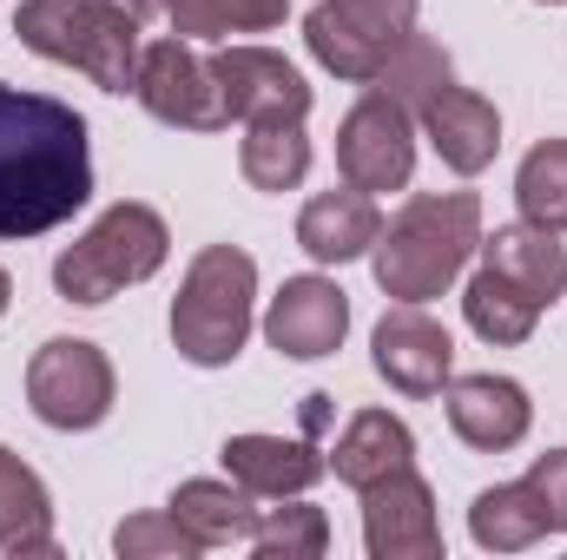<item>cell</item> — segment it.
<instances>
[{"instance_id": "6da1fadb", "label": "cell", "mask_w": 567, "mask_h": 560, "mask_svg": "<svg viewBox=\"0 0 567 560\" xmlns=\"http://www.w3.org/2000/svg\"><path fill=\"white\" fill-rule=\"evenodd\" d=\"M93 198V139L86 120L53 100L0 80V238L60 231Z\"/></svg>"}, {"instance_id": "7a4b0ae2", "label": "cell", "mask_w": 567, "mask_h": 560, "mask_svg": "<svg viewBox=\"0 0 567 560\" xmlns=\"http://www.w3.org/2000/svg\"><path fill=\"white\" fill-rule=\"evenodd\" d=\"M482 251L475 191H416L370 245V271L390 303H435Z\"/></svg>"}, {"instance_id": "3957f363", "label": "cell", "mask_w": 567, "mask_h": 560, "mask_svg": "<svg viewBox=\"0 0 567 560\" xmlns=\"http://www.w3.org/2000/svg\"><path fill=\"white\" fill-rule=\"evenodd\" d=\"M258 330V258L238 245H205L172 297V350L192 370H231Z\"/></svg>"}, {"instance_id": "277c9868", "label": "cell", "mask_w": 567, "mask_h": 560, "mask_svg": "<svg viewBox=\"0 0 567 560\" xmlns=\"http://www.w3.org/2000/svg\"><path fill=\"white\" fill-rule=\"evenodd\" d=\"M165 258H172V231H165V218L140 205V198H120V205H106L60 258H53V290L66 297V303H113L120 290H133V283L158 278L165 271Z\"/></svg>"}, {"instance_id": "5b68a950", "label": "cell", "mask_w": 567, "mask_h": 560, "mask_svg": "<svg viewBox=\"0 0 567 560\" xmlns=\"http://www.w3.org/2000/svg\"><path fill=\"white\" fill-rule=\"evenodd\" d=\"M120 403V376H113V356L86 336H47L27 363V409L60 428V435H86L113 416Z\"/></svg>"}, {"instance_id": "8992f818", "label": "cell", "mask_w": 567, "mask_h": 560, "mask_svg": "<svg viewBox=\"0 0 567 560\" xmlns=\"http://www.w3.org/2000/svg\"><path fill=\"white\" fill-rule=\"evenodd\" d=\"M403 33H416V0H317L303 13L310 60L350 86H370Z\"/></svg>"}, {"instance_id": "52a82bcc", "label": "cell", "mask_w": 567, "mask_h": 560, "mask_svg": "<svg viewBox=\"0 0 567 560\" xmlns=\"http://www.w3.org/2000/svg\"><path fill=\"white\" fill-rule=\"evenodd\" d=\"M337 172H343V185H357L370 198L410 191V178H416V113L370 86L337 126Z\"/></svg>"}, {"instance_id": "ba28073f", "label": "cell", "mask_w": 567, "mask_h": 560, "mask_svg": "<svg viewBox=\"0 0 567 560\" xmlns=\"http://www.w3.org/2000/svg\"><path fill=\"white\" fill-rule=\"evenodd\" d=\"M145 113L158 126H178V133H225V93H218V73H212V53H198L192 40H152L140 53V86H133Z\"/></svg>"}, {"instance_id": "9c48e42d", "label": "cell", "mask_w": 567, "mask_h": 560, "mask_svg": "<svg viewBox=\"0 0 567 560\" xmlns=\"http://www.w3.org/2000/svg\"><path fill=\"white\" fill-rule=\"evenodd\" d=\"M370 363H377V376L396 390V396H442L449 390V376H455V336L429 317L423 303H390L383 310V323L370 330Z\"/></svg>"}, {"instance_id": "30bf717a", "label": "cell", "mask_w": 567, "mask_h": 560, "mask_svg": "<svg viewBox=\"0 0 567 560\" xmlns=\"http://www.w3.org/2000/svg\"><path fill=\"white\" fill-rule=\"evenodd\" d=\"M350 336V290L323 271L284 278L278 297L265 303V343L290 363H323Z\"/></svg>"}, {"instance_id": "8fae6325", "label": "cell", "mask_w": 567, "mask_h": 560, "mask_svg": "<svg viewBox=\"0 0 567 560\" xmlns=\"http://www.w3.org/2000/svg\"><path fill=\"white\" fill-rule=\"evenodd\" d=\"M212 73H218V93H225V120H238V126H251V120H310L303 73L271 46L225 40L212 53Z\"/></svg>"}, {"instance_id": "7c38bea8", "label": "cell", "mask_w": 567, "mask_h": 560, "mask_svg": "<svg viewBox=\"0 0 567 560\" xmlns=\"http://www.w3.org/2000/svg\"><path fill=\"white\" fill-rule=\"evenodd\" d=\"M363 548L370 560H442L435 488L416 468H396L363 488Z\"/></svg>"}, {"instance_id": "4fadbf2b", "label": "cell", "mask_w": 567, "mask_h": 560, "mask_svg": "<svg viewBox=\"0 0 567 560\" xmlns=\"http://www.w3.org/2000/svg\"><path fill=\"white\" fill-rule=\"evenodd\" d=\"M416 133L429 139V152L455 172V178H475V172H488L495 165V152H502V113H495V100H482L475 86H435L423 106H416Z\"/></svg>"}, {"instance_id": "5bb4252c", "label": "cell", "mask_w": 567, "mask_h": 560, "mask_svg": "<svg viewBox=\"0 0 567 560\" xmlns=\"http://www.w3.org/2000/svg\"><path fill=\"white\" fill-rule=\"evenodd\" d=\"M442 409H449L455 442H468V448H482V455H508V448H522L528 428H535L528 390H522L515 376H495V370H482V376H449Z\"/></svg>"}, {"instance_id": "9a60e30c", "label": "cell", "mask_w": 567, "mask_h": 560, "mask_svg": "<svg viewBox=\"0 0 567 560\" xmlns=\"http://www.w3.org/2000/svg\"><path fill=\"white\" fill-rule=\"evenodd\" d=\"M225 475L258 495V501H278V495H310L323 475H330V455L303 435H225L218 448Z\"/></svg>"}, {"instance_id": "2e32d148", "label": "cell", "mask_w": 567, "mask_h": 560, "mask_svg": "<svg viewBox=\"0 0 567 560\" xmlns=\"http://www.w3.org/2000/svg\"><path fill=\"white\" fill-rule=\"evenodd\" d=\"M377 231H383V211H377V198L357 191V185L317 191V198L297 211V245L310 251V265H357V258H370Z\"/></svg>"}, {"instance_id": "e0dca14e", "label": "cell", "mask_w": 567, "mask_h": 560, "mask_svg": "<svg viewBox=\"0 0 567 560\" xmlns=\"http://www.w3.org/2000/svg\"><path fill=\"white\" fill-rule=\"evenodd\" d=\"M396 468H416V428L403 416H390V409H357L343 422V435L330 442V475L357 495L370 481L396 475Z\"/></svg>"}, {"instance_id": "ac0fdd59", "label": "cell", "mask_w": 567, "mask_h": 560, "mask_svg": "<svg viewBox=\"0 0 567 560\" xmlns=\"http://www.w3.org/2000/svg\"><path fill=\"white\" fill-rule=\"evenodd\" d=\"M482 265H488V271H502L508 283H522L542 310L567 290V245H561V231L528 225V218L482 231Z\"/></svg>"}, {"instance_id": "d6986e66", "label": "cell", "mask_w": 567, "mask_h": 560, "mask_svg": "<svg viewBox=\"0 0 567 560\" xmlns=\"http://www.w3.org/2000/svg\"><path fill=\"white\" fill-rule=\"evenodd\" d=\"M172 521L212 554V548H245L251 541V521H258V495H245L231 475L225 481H212V475H192V481H178L172 488Z\"/></svg>"}, {"instance_id": "ffe728a7", "label": "cell", "mask_w": 567, "mask_h": 560, "mask_svg": "<svg viewBox=\"0 0 567 560\" xmlns=\"http://www.w3.org/2000/svg\"><path fill=\"white\" fill-rule=\"evenodd\" d=\"M0 554L13 560L60 554V541H53V495L7 442H0Z\"/></svg>"}, {"instance_id": "44dd1931", "label": "cell", "mask_w": 567, "mask_h": 560, "mask_svg": "<svg viewBox=\"0 0 567 560\" xmlns=\"http://www.w3.org/2000/svg\"><path fill=\"white\" fill-rule=\"evenodd\" d=\"M542 535H548V521H542V501L528 481H495L468 501V541L482 554H522Z\"/></svg>"}, {"instance_id": "7402d4cb", "label": "cell", "mask_w": 567, "mask_h": 560, "mask_svg": "<svg viewBox=\"0 0 567 560\" xmlns=\"http://www.w3.org/2000/svg\"><path fill=\"white\" fill-rule=\"evenodd\" d=\"M238 172L251 191H297L310 178V133L303 120H251L238 139Z\"/></svg>"}, {"instance_id": "603a6c76", "label": "cell", "mask_w": 567, "mask_h": 560, "mask_svg": "<svg viewBox=\"0 0 567 560\" xmlns=\"http://www.w3.org/2000/svg\"><path fill=\"white\" fill-rule=\"evenodd\" d=\"M140 20L113 0H93V20H86V53H80V73L100 86V93H133L140 86Z\"/></svg>"}, {"instance_id": "cb8c5ba5", "label": "cell", "mask_w": 567, "mask_h": 560, "mask_svg": "<svg viewBox=\"0 0 567 560\" xmlns=\"http://www.w3.org/2000/svg\"><path fill=\"white\" fill-rule=\"evenodd\" d=\"M462 317H468V330L482 336V343H528L535 336V323H542V303L522 290V283H508L502 271H475V278L462 283Z\"/></svg>"}, {"instance_id": "d4e9b609", "label": "cell", "mask_w": 567, "mask_h": 560, "mask_svg": "<svg viewBox=\"0 0 567 560\" xmlns=\"http://www.w3.org/2000/svg\"><path fill=\"white\" fill-rule=\"evenodd\" d=\"M165 20L192 46H225L231 33H271L290 20V0H165Z\"/></svg>"}, {"instance_id": "484cf974", "label": "cell", "mask_w": 567, "mask_h": 560, "mask_svg": "<svg viewBox=\"0 0 567 560\" xmlns=\"http://www.w3.org/2000/svg\"><path fill=\"white\" fill-rule=\"evenodd\" d=\"M245 548L258 560H323L330 554V515L303 495H278L271 508H258Z\"/></svg>"}, {"instance_id": "4316f807", "label": "cell", "mask_w": 567, "mask_h": 560, "mask_svg": "<svg viewBox=\"0 0 567 560\" xmlns=\"http://www.w3.org/2000/svg\"><path fill=\"white\" fill-rule=\"evenodd\" d=\"M86 20H93V0H20L13 33H20V46H27V53H40V60H53V66H73V73H80Z\"/></svg>"}, {"instance_id": "83f0119b", "label": "cell", "mask_w": 567, "mask_h": 560, "mask_svg": "<svg viewBox=\"0 0 567 560\" xmlns=\"http://www.w3.org/2000/svg\"><path fill=\"white\" fill-rule=\"evenodd\" d=\"M449 80H455V66H449L442 40H429V33H403V40H396V53L383 60V73H377L370 86H377V93H390L396 106H410V113H416L429 93H435V86H449Z\"/></svg>"}, {"instance_id": "f1b7e54d", "label": "cell", "mask_w": 567, "mask_h": 560, "mask_svg": "<svg viewBox=\"0 0 567 560\" xmlns=\"http://www.w3.org/2000/svg\"><path fill=\"white\" fill-rule=\"evenodd\" d=\"M515 205L528 225L567 231V139H542L515 165Z\"/></svg>"}, {"instance_id": "f546056e", "label": "cell", "mask_w": 567, "mask_h": 560, "mask_svg": "<svg viewBox=\"0 0 567 560\" xmlns=\"http://www.w3.org/2000/svg\"><path fill=\"white\" fill-rule=\"evenodd\" d=\"M113 554L120 560H198L205 548L172 521V508L165 515H133V521H120L113 528Z\"/></svg>"}, {"instance_id": "4dcf8cb0", "label": "cell", "mask_w": 567, "mask_h": 560, "mask_svg": "<svg viewBox=\"0 0 567 560\" xmlns=\"http://www.w3.org/2000/svg\"><path fill=\"white\" fill-rule=\"evenodd\" d=\"M522 481L535 488V501H542V521H548V535H567V448H548V455H535Z\"/></svg>"}, {"instance_id": "1f68e13d", "label": "cell", "mask_w": 567, "mask_h": 560, "mask_svg": "<svg viewBox=\"0 0 567 560\" xmlns=\"http://www.w3.org/2000/svg\"><path fill=\"white\" fill-rule=\"evenodd\" d=\"M113 7H126V13H133V20H152V13H165V0H113Z\"/></svg>"}, {"instance_id": "d6a6232c", "label": "cell", "mask_w": 567, "mask_h": 560, "mask_svg": "<svg viewBox=\"0 0 567 560\" xmlns=\"http://www.w3.org/2000/svg\"><path fill=\"white\" fill-rule=\"evenodd\" d=\"M7 303H13V278L0 271V317H7Z\"/></svg>"}, {"instance_id": "836d02e7", "label": "cell", "mask_w": 567, "mask_h": 560, "mask_svg": "<svg viewBox=\"0 0 567 560\" xmlns=\"http://www.w3.org/2000/svg\"><path fill=\"white\" fill-rule=\"evenodd\" d=\"M535 7H567V0H535Z\"/></svg>"}]
</instances>
